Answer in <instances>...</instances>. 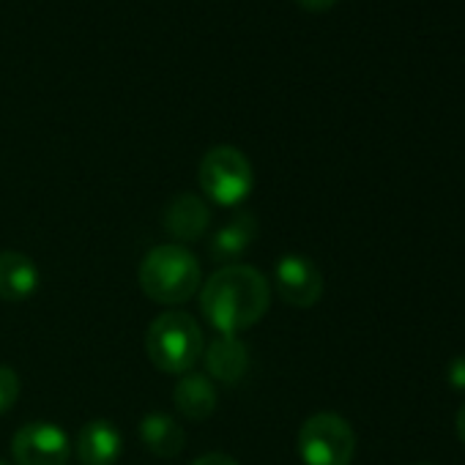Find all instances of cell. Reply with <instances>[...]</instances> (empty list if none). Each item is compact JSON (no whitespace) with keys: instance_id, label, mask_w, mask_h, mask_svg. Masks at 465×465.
I'll use <instances>...</instances> for the list:
<instances>
[{"instance_id":"obj_16","label":"cell","mask_w":465,"mask_h":465,"mask_svg":"<svg viewBox=\"0 0 465 465\" xmlns=\"http://www.w3.org/2000/svg\"><path fill=\"white\" fill-rule=\"evenodd\" d=\"M449 383L460 391H465V356H457L449 364Z\"/></svg>"},{"instance_id":"obj_1","label":"cell","mask_w":465,"mask_h":465,"mask_svg":"<svg viewBox=\"0 0 465 465\" xmlns=\"http://www.w3.org/2000/svg\"><path fill=\"white\" fill-rule=\"evenodd\" d=\"M272 304L266 277L252 266H222L200 288V310L219 334H232L255 326Z\"/></svg>"},{"instance_id":"obj_13","label":"cell","mask_w":465,"mask_h":465,"mask_svg":"<svg viewBox=\"0 0 465 465\" xmlns=\"http://www.w3.org/2000/svg\"><path fill=\"white\" fill-rule=\"evenodd\" d=\"M258 239V219L250 211H242L232 219H227V224H222L213 239H211V258L216 263H227L236 261L239 255H244Z\"/></svg>"},{"instance_id":"obj_17","label":"cell","mask_w":465,"mask_h":465,"mask_svg":"<svg viewBox=\"0 0 465 465\" xmlns=\"http://www.w3.org/2000/svg\"><path fill=\"white\" fill-rule=\"evenodd\" d=\"M192 465H239V462L232 460L230 454H222V451H208V454L197 457Z\"/></svg>"},{"instance_id":"obj_12","label":"cell","mask_w":465,"mask_h":465,"mask_svg":"<svg viewBox=\"0 0 465 465\" xmlns=\"http://www.w3.org/2000/svg\"><path fill=\"white\" fill-rule=\"evenodd\" d=\"M42 274L36 263L23 252H0V299L4 302H25L36 293Z\"/></svg>"},{"instance_id":"obj_5","label":"cell","mask_w":465,"mask_h":465,"mask_svg":"<svg viewBox=\"0 0 465 465\" xmlns=\"http://www.w3.org/2000/svg\"><path fill=\"white\" fill-rule=\"evenodd\" d=\"M299 454L304 465H351L356 432L340 413H312L299 430Z\"/></svg>"},{"instance_id":"obj_7","label":"cell","mask_w":465,"mask_h":465,"mask_svg":"<svg viewBox=\"0 0 465 465\" xmlns=\"http://www.w3.org/2000/svg\"><path fill=\"white\" fill-rule=\"evenodd\" d=\"M274 285L285 304L296 310H310L323 296V274L304 255H285L274 269Z\"/></svg>"},{"instance_id":"obj_4","label":"cell","mask_w":465,"mask_h":465,"mask_svg":"<svg viewBox=\"0 0 465 465\" xmlns=\"http://www.w3.org/2000/svg\"><path fill=\"white\" fill-rule=\"evenodd\" d=\"M200 192L216 205H239L250 197L255 173L250 159L232 145H213L197 167Z\"/></svg>"},{"instance_id":"obj_8","label":"cell","mask_w":465,"mask_h":465,"mask_svg":"<svg viewBox=\"0 0 465 465\" xmlns=\"http://www.w3.org/2000/svg\"><path fill=\"white\" fill-rule=\"evenodd\" d=\"M208 224H211V208L205 205L200 194H192V192L175 194L164 208V230L175 242H183V244L197 242L208 230Z\"/></svg>"},{"instance_id":"obj_14","label":"cell","mask_w":465,"mask_h":465,"mask_svg":"<svg viewBox=\"0 0 465 465\" xmlns=\"http://www.w3.org/2000/svg\"><path fill=\"white\" fill-rule=\"evenodd\" d=\"M183 438H186L183 435V427L170 413L153 411V413H145L143 421H140V440L156 457L170 460V457L181 454Z\"/></svg>"},{"instance_id":"obj_6","label":"cell","mask_w":465,"mask_h":465,"mask_svg":"<svg viewBox=\"0 0 465 465\" xmlns=\"http://www.w3.org/2000/svg\"><path fill=\"white\" fill-rule=\"evenodd\" d=\"M69 454V435L53 421H28L12 438V457L17 465H66Z\"/></svg>"},{"instance_id":"obj_15","label":"cell","mask_w":465,"mask_h":465,"mask_svg":"<svg viewBox=\"0 0 465 465\" xmlns=\"http://www.w3.org/2000/svg\"><path fill=\"white\" fill-rule=\"evenodd\" d=\"M17 397H20V375L12 367L0 364V416L15 408Z\"/></svg>"},{"instance_id":"obj_19","label":"cell","mask_w":465,"mask_h":465,"mask_svg":"<svg viewBox=\"0 0 465 465\" xmlns=\"http://www.w3.org/2000/svg\"><path fill=\"white\" fill-rule=\"evenodd\" d=\"M454 430H457V438H460L462 446H465V402L460 405V411H457V416H454Z\"/></svg>"},{"instance_id":"obj_2","label":"cell","mask_w":465,"mask_h":465,"mask_svg":"<svg viewBox=\"0 0 465 465\" xmlns=\"http://www.w3.org/2000/svg\"><path fill=\"white\" fill-rule=\"evenodd\" d=\"M143 293L164 307L186 304L203 288V272L197 258L181 244H162L153 247L137 272Z\"/></svg>"},{"instance_id":"obj_3","label":"cell","mask_w":465,"mask_h":465,"mask_svg":"<svg viewBox=\"0 0 465 465\" xmlns=\"http://www.w3.org/2000/svg\"><path fill=\"white\" fill-rule=\"evenodd\" d=\"M203 331L197 321L183 310H167L156 315L145 334V351L151 364L164 375H183L203 356Z\"/></svg>"},{"instance_id":"obj_11","label":"cell","mask_w":465,"mask_h":465,"mask_svg":"<svg viewBox=\"0 0 465 465\" xmlns=\"http://www.w3.org/2000/svg\"><path fill=\"white\" fill-rule=\"evenodd\" d=\"M173 402L183 419L205 421L216 411V386L208 375L183 372L173 389Z\"/></svg>"},{"instance_id":"obj_9","label":"cell","mask_w":465,"mask_h":465,"mask_svg":"<svg viewBox=\"0 0 465 465\" xmlns=\"http://www.w3.org/2000/svg\"><path fill=\"white\" fill-rule=\"evenodd\" d=\"M124 451L121 430L104 419H91L77 435V457L83 465H115Z\"/></svg>"},{"instance_id":"obj_21","label":"cell","mask_w":465,"mask_h":465,"mask_svg":"<svg viewBox=\"0 0 465 465\" xmlns=\"http://www.w3.org/2000/svg\"><path fill=\"white\" fill-rule=\"evenodd\" d=\"M424 465H430V462H424Z\"/></svg>"},{"instance_id":"obj_10","label":"cell","mask_w":465,"mask_h":465,"mask_svg":"<svg viewBox=\"0 0 465 465\" xmlns=\"http://www.w3.org/2000/svg\"><path fill=\"white\" fill-rule=\"evenodd\" d=\"M247 367H250V351L232 334H219L205 351V370H208V378L213 381L239 383Z\"/></svg>"},{"instance_id":"obj_18","label":"cell","mask_w":465,"mask_h":465,"mask_svg":"<svg viewBox=\"0 0 465 465\" xmlns=\"http://www.w3.org/2000/svg\"><path fill=\"white\" fill-rule=\"evenodd\" d=\"M296 4L302 6V9H307V12H329L334 4H337V0H296Z\"/></svg>"},{"instance_id":"obj_20","label":"cell","mask_w":465,"mask_h":465,"mask_svg":"<svg viewBox=\"0 0 465 465\" xmlns=\"http://www.w3.org/2000/svg\"><path fill=\"white\" fill-rule=\"evenodd\" d=\"M0 465H6V462H4V460H0Z\"/></svg>"}]
</instances>
